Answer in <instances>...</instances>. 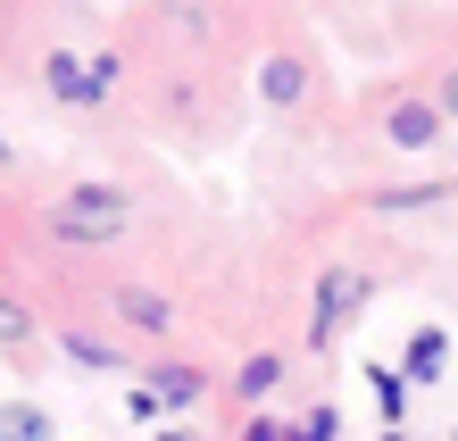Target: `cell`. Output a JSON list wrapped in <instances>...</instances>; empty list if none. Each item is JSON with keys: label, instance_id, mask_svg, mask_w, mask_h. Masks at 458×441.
Wrapping results in <instances>:
<instances>
[{"label": "cell", "instance_id": "obj_14", "mask_svg": "<svg viewBox=\"0 0 458 441\" xmlns=\"http://www.w3.org/2000/svg\"><path fill=\"white\" fill-rule=\"evenodd\" d=\"M292 441H334V408H309V417L292 425Z\"/></svg>", "mask_w": 458, "mask_h": 441}, {"label": "cell", "instance_id": "obj_10", "mask_svg": "<svg viewBox=\"0 0 458 441\" xmlns=\"http://www.w3.org/2000/svg\"><path fill=\"white\" fill-rule=\"evenodd\" d=\"M409 392H417L409 375H392V367H375V408H384V425H409Z\"/></svg>", "mask_w": 458, "mask_h": 441}, {"label": "cell", "instance_id": "obj_4", "mask_svg": "<svg viewBox=\"0 0 458 441\" xmlns=\"http://www.w3.org/2000/svg\"><path fill=\"white\" fill-rule=\"evenodd\" d=\"M359 300H367V275H359V267H326V275H317V317H309V350H334V342H342V325L359 317Z\"/></svg>", "mask_w": 458, "mask_h": 441}, {"label": "cell", "instance_id": "obj_15", "mask_svg": "<svg viewBox=\"0 0 458 441\" xmlns=\"http://www.w3.org/2000/svg\"><path fill=\"white\" fill-rule=\"evenodd\" d=\"M242 441H292V433H284V425H267V417H259V425H250V433H242Z\"/></svg>", "mask_w": 458, "mask_h": 441}, {"label": "cell", "instance_id": "obj_1", "mask_svg": "<svg viewBox=\"0 0 458 441\" xmlns=\"http://www.w3.org/2000/svg\"><path fill=\"white\" fill-rule=\"evenodd\" d=\"M125 225H133V200H125L117 183H75L67 200H50V233L84 242V250H92V242H117Z\"/></svg>", "mask_w": 458, "mask_h": 441}, {"label": "cell", "instance_id": "obj_17", "mask_svg": "<svg viewBox=\"0 0 458 441\" xmlns=\"http://www.w3.org/2000/svg\"><path fill=\"white\" fill-rule=\"evenodd\" d=\"M0 167H17V142H9V133H0Z\"/></svg>", "mask_w": 458, "mask_h": 441}, {"label": "cell", "instance_id": "obj_12", "mask_svg": "<svg viewBox=\"0 0 458 441\" xmlns=\"http://www.w3.org/2000/svg\"><path fill=\"white\" fill-rule=\"evenodd\" d=\"M59 350H67V367H84V375H109V367H125V358H117L109 342H84V334H67Z\"/></svg>", "mask_w": 458, "mask_h": 441}, {"label": "cell", "instance_id": "obj_9", "mask_svg": "<svg viewBox=\"0 0 458 441\" xmlns=\"http://www.w3.org/2000/svg\"><path fill=\"white\" fill-rule=\"evenodd\" d=\"M259 92L276 100V108H292V100L309 92V67H301V59H267V75H259Z\"/></svg>", "mask_w": 458, "mask_h": 441}, {"label": "cell", "instance_id": "obj_3", "mask_svg": "<svg viewBox=\"0 0 458 441\" xmlns=\"http://www.w3.org/2000/svg\"><path fill=\"white\" fill-rule=\"evenodd\" d=\"M200 392H208L200 367H142V375H133V392H125V417H133V425L175 417V408H192Z\"/></svg>", "mask_w": 458, "mask_h": 441}, {"label": "cell", "instance_id": "obj_5", "mask_svg": "<svg viewBox=\"0 0 458 441\" xmlns=\"http://www.w3.org/2000/svg\"><path fill=\"white\" fill-rule=\"evenodd\" d=\"M384 142L392 150H434L442 142V100H400L384 117Z\"/></svg>", "mask_w": 458, "mask_h": 441}, {"label": "cell", "instance_id": "obj_19", "mask_svg": "<svg viewBox=\"0 0 458 441\" xmlns=\"http://www.w3.org/2000/svg\"><path fill=\"white\" fill-rule=\"evenodd\" d=\"M384 441H400V425H392V433H384Z\"/></svg>", "mask_w": 458, "mask_h": 441}, {"label": "cell", "instance_id": "obj_13", "mask_svg": "<svg viewBox=\"0 0 458 441\" xmlns=\"http://www.w3.org/2000/svg\"><path fill=\"white\" fill-rule=\"evenodd\" d=\"M25 342H34V309L0 292V350H25Z\"/></svg>", "mask_w": 458, "mask_h": 441}, {"label": "cell", "instance_id": "obj_7", "mask_svg": "<svg viewBox=\"0 0 458 441\" xmlns=\"http://www.w3.org/2000/svg\"><path fill=\"white\" fill-rule=\"evenodd\" d=\"M167 300H158V292H142V284H125L117 292V325H133V334H167Z\"/></svg>", "mask_w": 458, "mask_h": 441}, {"label": "cell", "instance_id": "obj_8", "mask_svg": "<svg viewBox=\"0 0 458 441\" xmlns=\"http://www.w3.org/2000/svg\"><path fill=\"white\" fill-rule=\"evenodd\" d=\"M0 441H59L34 400H0Z\"/></svg>", "mask_w": 458, "mask_h": 441}, {"label": "cell", "instance_id": "obj_2", "mask_svg": "<svg viewBox=\"0 0 458 441\" xmlns=\"http://www.w3.org/2000/svg\"><path fill=\"white\" fill-rule=\"evenodd\" d=\"M117 84V59H84V50H50L42 59V92L59 108H100Z\"/></svg>", "mask_w": 458, "mask_h": 441}, {"label": "cell", "instance_id": "obj_18", "mask_svg": "<svg viewBox=\"0 0 458 441\" xmlns=\"http://www.w3.org/2000/svg\"><path fill=\"white\" fill-rule=\"evenodd\" d=\"M158 441H192V433H158Z\"/></svg>", "mask_w": 458, "mask_h": 441}, {"label": "cell", "instance_id": "obj_11", "mask_svg": "<svg viewBox=\"0 0 458 441\" xmlns=\"http://www.w3.org/2000/svg\"><path fill=\"white\" fill-rule=\"evenodd\" d=\"M276 383H284V358L267 350V358H250V367L233 375V392H242V400H267V392H276Z\"/></svg>", "mask_w": 458, "mask_h": 441}, {"label": "cell", "instance_id": "obj_16", "mask_svg": "<svg viewBox=\"0 0 458 441\" xmlns=\"http://www.w3.org/2000/svg\"><path fill=\"white\" fill-rule=\"evenodd\" d=\"M442 117H458V75H450V84H442Z\"/></svg>", "mask_w": 458, "mask_h": 441}, {"label": "cell", "instance_id": "obj_6", "mask_svg": "<svg viewBox=\"0 0 458 441\" xmlns=\"http://www.w3.org/2000/svg\"><path fill=\"white\" fill-rule=\"evenodd\" d=\"M442 367H450V334H442V325L409 334V350H400V375H409V383H442Z\"/></svg>", "mask_w": 458, "mask_h": 441}]
</instances>
